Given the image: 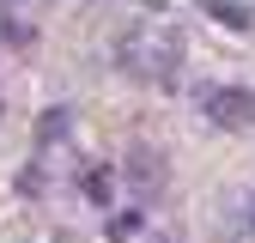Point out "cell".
<instances>
[{
    "label": "cell",
    "mask_w": 255,
    "mask_h": 243,
    "mask_svg": "<svg viewBox=\"0 0 255 243\" xmlns=\"http://www.w3.org/2000/svg\"><path fill=\"white\" fill-rule=\"evenodd\" d=\"M122 67H134L140 79H158V85H176V67H182V37L176 30H128L122 37Z\"/></svg>",
    "instance_id": "obj_1"
},
{
    "label": "cell",
    "mask_w": 255,
    "mask_h": 243,
    "mask_svg": "<svg viewBox=\"0 0 255 243\" xmlns=\"http://www.w3.org/2000/svg\"><path fill=\"white\" fill-rule=\"evenodd\" d=\"M122 176H128V189H134L140 201H158V195H164V152L134 146V152H128V164H122Z\"/></svg>",
    "instance_id": "obj_2"
},
{
    "label": "cell",
    "mask_w": 255,
    "mask_h": 243,
    "mask_svg": "<svg viewBox=\"0 0 255 243\" xmlns=\"http://www.w3.org/2000/svg\"><path fill=\"white\" fill-rule=\"evenodd\" d=\"M207 116L219 122V128H255V91H243V85H225V91H213L207 98Z\"/></svg>",
    "instance_id": "obj_3"
},
{
    "label": "cell",
    "mask_w": 255,
    "mask_h": 243,
    "mask_svg": "<svg viewBox=\"0 0 255 243\" xmlns=\"http://www.w3.org/2000/svg\"><path fill=\"white\" fill-rule=\"evenodd\" d=\"M79 195H85L91 207H110V201H116V170H104V164H91V170L79 176Z\"/></svg>",
    "instance_id": "obj_4"
},
{
    "label": "cell",
    "mask_w": 255,
    "mask_h": 243,
    "mask_svg": "<svg viewBox=\"0 0 255 243\" xmlns=\"http://www.w3.org/2000/svg\"><path fill=\"white\" fill-rule=\"evenodd\" d=\"M201 6H207L219 24H225V30H255V12L243 6V0H201Z\"/></svg>",
    "instance_id": "obj_5"
},
{
    "label": "cell",
    "mask_w": 255,
    "mask_h": 243,
    "mask_svg": "<svg viewBox=\"0 0 255 243\" xmlns=\"http://www.w3.org/2000/svg\"><path fill=\"white\" fill-rule=\"evenodd\" d=\"M67 128H73V110H67V104H55V110H43V116H37V140H43V146L67 140Z\"/></svg>",
    "instance_id": "obj_6"
},
{
    "label": "cell",
    "mask_w": 255,
    "mask_h": 243,
    "mask_svg": "<svg viewBox=\"0 0 255 243\" xmlns=\"http://www.w3.org/2000/svg\"><path fill=\"white\" fill-rule=\"evenodd\" d=\"M104 237H110V243H128V237H140V213H110Z\"/></svg>",
    "instance_id": "obj_7"
},
{
    "label": "cell",
    "mask_w": 255,
    "mask_h": 243,
    "mask_svg": "<svg viewBox=\"0 0 255 243\" xmlns=\"http://www.w3.org/2000/svg\"><path fill=\"white\" fill-rule=\"evenodd\" d=\"M0 37H6V43H12V49H24V43H30V37H37V30H30V24H24V18H6V24H0Z\"/></svg>",
    "instance_id": "obj_8"
},
{
    "label": "cell",
    "mask_w": 255,
    "mask_h": 243,
    "mask_svg": "<svg viewBox=\"0 0 255 243\" xmlns=\"http://www.w3.org/2000/svg\"><path fill=\"white\" fill-rule=\"evenodd\" d=\"M18 195H43V170H37V164L18 170Z\"/></svg>",
    "instance_id": "obj_9"
},
{
    "label": "cell",
    "mask_w": 255,
    "mask_h": 243,
    "mask_svg": "<svg viewBox=\"0 0 255 243\" xmlns=\"http://www.w3.org/2000/svg\"><path fill=\"white\" fill-rule=\"evenodd\" d=\"M249 237H255V201H249Z\"/></svg>",
    "instance_id": "obj_10"
},
{
    "label": "cell",
    "mask_w": 255,
    "mask_h": 243,
    "mask_svg": "<svg viewBox=\"0 0 255 243\" xmlns=\"http://www.w3.org/2000/svg\"><path fill=\"white\" fill-rule=\"evenodd\" d=\"M146 6H170V0H146Z\"/></svg>",
    "instance_id": "obj_11"
}]
</instances>
